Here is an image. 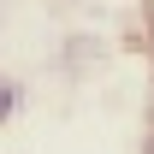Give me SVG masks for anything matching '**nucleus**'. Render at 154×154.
I'll return each instance as SVG.
<instances>
[]
</instances>
